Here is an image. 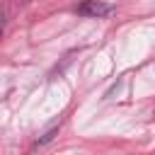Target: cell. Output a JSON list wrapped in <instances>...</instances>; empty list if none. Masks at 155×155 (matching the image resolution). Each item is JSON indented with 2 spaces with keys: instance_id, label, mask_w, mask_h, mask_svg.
Here are the masks:
<instances>
[{
  "instance_id": "obj_1",
  "label": "cell",
  "mask_w": 155,
  "mask_h": 155,
  "mask_svg": "<svg viewBox=\"0 0 155 155\" xmlns=\"http://www.w3.org/2000/svg\"><path fill=\"white\" fill-rule=\"evenodd\" d=\"M111 10L114 7L102 0H82L78 5V15H82V17H107V15H111Z\"/></svg>"
},
{
  "instance_id": "obj_2",
  "label": "cell",
  "mask_w": 155,
  "mask_h": 155,
  "mask_svg": "<svg viewBox=\"0 0 155 155\" xmlns=\"http://www.w3.org/2000/svg\"><path fill=\"white\" fill-rule=\"evenodd\" d=\"M153 114H155V111H153Z\"/></svg>"
}]
</instances>
